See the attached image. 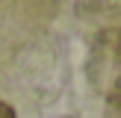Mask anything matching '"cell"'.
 <instances>
[{
	"label": "cell",
	"mask_w": 121,
	"mask_h": 118,
	"mask_svg": "<svg viewBox=\"0 0 121 118\" xmlns=\"http://www.w3.org/2000/svg\"><path fill=\"white\" fill-rule=\"evenodd\" d=\"M0 118H15V109L9 103H3V100H0Z\"/></svg>",
	"instance_id": "1"
}]
</instances>
